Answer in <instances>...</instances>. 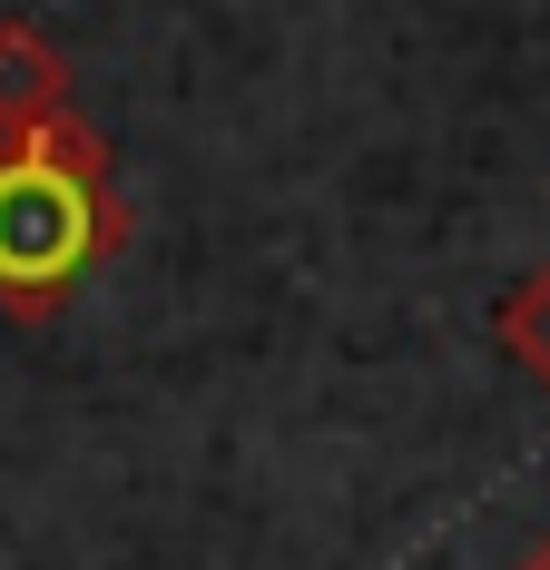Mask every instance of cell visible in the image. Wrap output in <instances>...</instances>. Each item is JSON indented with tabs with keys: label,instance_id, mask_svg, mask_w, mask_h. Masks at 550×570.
I'll return each mask as SVG.
<instances>
[{
	"label": "cell",
	"instance_id": "obj_1",
	"mask_svg": "<svg viewBox=\"0 0 550 570\" xmlns=\"http://www.w3.org/2000/svg\"><path fill=\"white\" fill-rule=\"evenodd\" d=\"M128 236L118 177L99 128H79V109L0 138V305L10 315H50L109 266V246Z\"/></svg>",
	"mask_w": 550,
	"mask_h": 570
},
{
	"label": "cell",
	"instance_id": "obj_2",
	"mask_svg": "<svg viewBox=\"0 0 550 570\" xmlns=\"http://www.w3.org/2000/svg\"><path fill=\"white\" fill-rule=\"evenodd\" d=\"M50 118H69V59L30 20H0V138H30Z\"/></svg>",
	"mask_w": 550,
	"mask_h": 570
},
{
	"label": "cell",
	"instance_id": "obj_3",
	"mask_svg": "<svg viewBox=\"0 0 550 570\" xmlns=\"http://www.w3.org/2000/svg\"><path fill=\"white\" fill-rule=\"evenodd\" d=\"M501 344H511L521 374H541V384H550V266L511 285V305H501Z\"/></svg>",
	"mask_w": 550,
	"mask_h": 570
},
{
	"label": "cell",
	"instance_id": "obj_4",
	"mask_svg": "<svg viewBox=\"0 0 550 570\" xmlns=\"http://www.w3.org/2000/svg\"><path fill=\"white\" fill-rule=\"evenodd\" d=\"M521 570H550V541H541V551H531V561H521Z\"/></svg>",
	"mask_w": 550,
	"mask_h": 570
}]
</instances>
